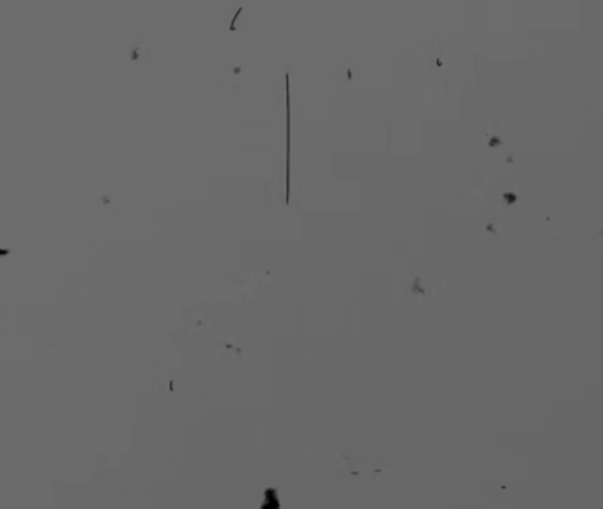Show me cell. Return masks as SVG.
<instances>
[{
  "mask_svg": "<svg viewBox=\"0 0 603 509\" xmlns=\"http://www.w3.org/2000/svg\"><path fill=\"white\" fill-rule=\"evenodd\" d=\"M262 509H280L278 495H276L273 490H269L268 493H265L264 504H262Z\"/></svg>",
  "mask_w": 603,
  "mask_h": 509,
  "instance_id": "2",
  "label": "cell"
},
{
  "mask_svg": "<svg viewBox=\"0 0 603 509\" xmlns=\"http://www.w3.org/2000/svg\"><path fill=\"white\" fill-rule=\"evenodd\" d=\"M119 200H121V189H119V184H115V182L97 181L90 188L89 207L92 210L114 212L119 207Z\"/></svg>",
  "mask_w": 603,
  "mask_h": 509,
  "instance_id": "1",
  "label": "cell"
}]
</instances>
